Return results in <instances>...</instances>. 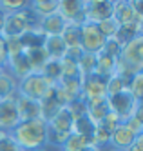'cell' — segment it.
<instances>
[{"label": "cell", "mask_w": 143, "mask_h": 151, "mask_svg": "<svg viewBox=\"0 0 143 151\" xmlns=\"http://www.w3.org/2000/svg\"><path fill=\"white\" fill-rule=\"evenodd\" d=\"M13 140L18 144L22 151H35V149H46L49 144V127L47 122L36 118V120L20 122L13 131H9Z\"/></svg>", "instance_id": "1"}, {"label": "cell", "mask_w": 143, "mask_h": 151, "mask_svg": "<svg viewBox=\"0 0 143 151\" xmlns=\"http://www.w3.org/2000/svg\"><path fill=\"white\" fill-rule=\"evenodd\" d=\"M143 71V35L132 38L122 47V53L116 58V75L123 80H130V77Z\"/></svg>", "instance_id": "2"}, {"label": "cell", "mask_w": 143, "mask_h": 151, "mask_svg": "<svg viewBox=\"0 0 143 151\" xmlns=\"http://www.w3.org/2000/svg\"><path fill=\"white\" fill-rule=\"evenodd\" d=\"M40 18L29 9V2L24 9L15 11L11 15H6L4 18V27H2V37L4 38H20L24 33L31 29H38Z\"/></svg>", "instance_id": "3"}, {"label": "cell", "mask_w": 143, "mask_h": 151, "mask_svg": "<svg viewBox=\"0 0 143 151\" xmlns=\"http://www.w3.org/2000/svg\"><path fill=\"white\" fill-rule=\"evenodd\" d=\"M73 124H74V118L69 111V107L67 106L60 107V109L47 120V127H49V144H47V147H51V146L60 147L65 142V138L73 133Z\"/></svg>", "instance_id": "4"}, {"label": "cell", "mask_w": 143, "mask_h": 151, "mask_svg": "<svg viewBox=\"0 0 143 151\" xmlns=\"http://www.w3.org/2000/svg\"><path fill=\"white\" fill-rule=\"evenodd\" d=\"M51 88L53 84L42 73H29L27 77L18 80V95L31 100H36V102H42Z\"/></svg>", "instance_id": "5"}, {"label": "cell", "mask_w": 143, "mask_h": 151, "mask_svg": "<svg viewBox=\"0 0 143 151\" xmlns=\"http://www.w3.org/2000/svg\"><path fill=\"white\" fill-rule=\"evenodd\" d=\"M82 35H80V47L83 49V53H100L105 46L107 38L100 33V29H98L96 24L92 22H85L82 27Z\"/></svg>", "instance_id": "6"}, {"label": "cell", "mask_w": 143, "mask_h": 151, "mask_svg": "<svg viewBox=\"0 0 143 151\" xmlns=\"http://www.w3.org/2000/svg\"><path fill=\"white\" fill-rule=\"evenodd\" d=\"M58 15L65 20V24L83 26L87 22V17H85V0H60Z\"/></svg>", "instance_id": "7"}, {"label": "cell", "mask_w": 143, "mask_h": 151, "mask_svg": "<svg viewBox=\"0 0 143 151\" xmlns=\"http://www.w3.org/2000/svg\"><path fill=\"white\" fill-rule=\"evenodd\" d=\"M107 99H109L111 111L116 113L122 122L129 120V118L134 115L136 107H138V100L129 93V89H125V91H122V93H118V95H114V96H107Z\"/></svg>", "instance_id": "8"}, {"label": "cell", "mask_w": 143, "mask_h": 151, "mask_svg": "<svg viewBox=\"0 0 143 151\" xmlns=\"http://www.w3.org/2000/svg\"><path fill=\"white\" fill-rule=\"evenodd\" d=\"M112 18L118 26H143V20L136 15L130 0H114Z\"/></svg>", "instance_id": "9"}, {"label": "cell", "mask_w": 143, "mask_h": 151, "mask_svg": "<svg viewBox=\"0 0 143 151\" xmlns=\"http://www.w3.org/2000/svg\"><path fill=\"white\" fill-rule=\"evenodd\" d=\"M114 0H85V17L87 22L98 24L112 17Z\"/></svg>", "instance_id": "10"}, {"label": "cell", "mask_w": 143, "mask_h": 151, "mask_svg": "<svg viewBox=\"0 0 143 151\" xmlns=\"http://www.w3.org/2000/svg\"><path fill=\"white\" fill-rule=\"evenodd\" d=\"M100 96H107V80L96 73L82 77V99L91 100Z\"/></svg>", "instance_id": "11"}, {"label": "cell", "mask_w": 143, "mask_h": 151, "mask_svg": "<svg viewBox=\"0 0 143 151\" xmlns=\"http://www.w3.org/2000/svg\"><path fill=\"white\" fill-rule=\"evenodd\" d=\"M15 99H16V96H15ZM15 99L0 100V129H2L4 133L13 131V129L20 124Z\"/></svg>", "instance_id": "12"}, {"label": "cell", "mask_w": 143, "mask_h": 151, "mask_svg": "<svg viewBox=\"0 0 143 151\" xmlns=\"http://www.w3.org/2000/svg\"><path fill=\"white\" fill-rule=\"evenodd\" d=\"M85 102V115L87 118L94 124H102V120L111 113V106H109L107 96H100V99H91V100H83Z\"/></svg>", "instance_id": "13"}, {"label": "cell", "mask_w": 143, "mask_h": 151, "mask_svg": "<svg viewBox=\"0 0 143 151\" xmlns=\"http://www.w3.org/2000/svg\"><path fill=\"white\" fill-rule=\"evenodd\" d=\"M15 104H16V111H18L20 122H27V120H36V118H42V106H40V102L16 95ZM42 120H43V118H42Z\"/></svg>", "instance_id": "14"}, {"label": "cell", "mask_w": 143, "mask_h": 151, "mask_svg": "<svg viewBox=\"0 0 143 151\" xmlns=\"http://www.w3.org/2000/svg\"><path fill=\"white\" fill-rule=\"evenodd\" d=\"M136 135L130 131V129L122 122L111 135V144H109V147L111 149H120V151H127L129 146L134 142Z\"/></svg>", "instance_id": "15"}, {"label": "cell", "mask_w": 143, "mask_h": 151, "mask_svg": "<svg viewBox=\"0 0 143 151\" xmlns=\"http://www.w3.org/2000/svg\"><path fill=\"white\" fill-rule=\"evenodd\" d=\"M65 26H67V24H65V20H63L58 13L49 15V17H46V18H40V24H38L40 31H42L46 37H60Z\"/></svg>", "instance_id": "16"}, {"label": "cell", "mask_w": 143, "mask_h": 151, "mask_svg": "<svg viewBox=\"0 0 143 151\" xmlns=\"http://www.w3.org/2000/svg\"><path fill=\"white\" fill-rule=\"evenodd\" d=\"M18 95V80L6 69H0V100L15 99Z\"/></svg>", "instance_id": "17"}, {"label": "cell", "mask_w": 143, "mask_h": 151, "mask_svg": "<svg viewBox=\"0 0 143 151\" xmlns=\"http://www.w3.org/2000/svg\"><path fill=\"white\" fill-rule=\"evenodd\" d=\"M43 51L47 53L49 60H62L67 53V46L62 37H46L43 40Z\"/></svg>", "instance_id": "18"}, {"label": "cell", "mask_w": 143, "mask_h": 151, "mask_svg": "<svg viewBox=\"0 0 143 151\" xmlns=\"http://www.w3.org/2000/svg\"><path fill=\"white\" fill-rule=\"evenodd\" d=\"M24 55L29 62V68L33 73H40L43 69V66L49 62V57L47 53L43 51V46L42 47H31V49H24Z\"/></svg>", "instance_id": "19"}, {"label": "cell", "mask_w": 143, "mask_h": 151, "mask_svg": "<svg viewBox=\"0 0 143 151\" xmlns=\"http://www.w3.org/2000/svg\"><path fill=\"white\" fill-rule=\"evenodd\" d=\"M94 73L100 75V77H103L105 80L109 77H112V75L116 73V58L109 57L107 53H103V51L96 53V68H94Z\"/></svg>", "instance_id": "20"}, {"label": "cell", "mask_w": 143, "mask_h": 151, "mask_svg": "<svg viewBox=\"0 0 143 151\" xmlns=\"http://www.w3.org/2000/svg\"><path fill=\"white\" fill-rule=\"evenodd\" d=\"M6 71H9L16 80H22L24 77H27L29 73H33L24 53L18 55V57H15V58H9L7 60V66H6Z\"/></svg>", "instance_id": "21"}, {"label": "cell", "mask_w": 143, "mask_h": 151, "mask_svg": "<svg viewBox=\"0 0 143 151\" xmlns=\"http://www.w3.org/2000/svg\"><path fill=\"white\" fill-rule=\"evenodd\" d=\"M58 6L60 0H31L29 2V9L38 18H46L49 15L58 13Z\"/></svg>", "instance_id": "22"}, {"label": "cell", "mask_w": 143, "mask_h": 151, "mask_svg": "<svg viewBox=\"0 0 143 151\" xmlns=\"http://www.w3.org/2000/svg\"><path fill=\"white\" fill-rule=\"evenodd\" d=\"M82 26H73V24H67L62 31V40L65 42V46L69 47H80V35H82Z\"/></svg>", "instance_id": "23"}, {"label": "cell", "mask_w": 143, "mask_h": 151, "mask_svg": "<svg viewBox=\"0 0 143 151\" xmlns=\"http://www.w3.org/2000/svg\"><path fill=\"white\" fill-rule=\"evenodd\" d=\"M43 40H46V35L40 31V27L38 29H31V31H27V33H24L20 37V42H22V46H24V49L42 47Z\"/></svg>", "instance_id": "24"}, {"label": "cell", "mask_w": 143, "mask_h": 151, "mask_svg": "<svg viewBox=\"0 0 143 151\" xmlns=\"http://www.w3.org/2000/svg\"><path fill=\"white\" fill-rule=\"evenodd\" d=\"M89 142V138H85L82 135H76V133H71L67 138H65V142L58 147L60 151H82Z\"/></svg>", "instance_id": "25"}, {"label": "cell", "mask_w": 143, "mask_h": 151, "mask_svg": "<svg viewBox=\"0 0 143 151\" xmlns=\"http://www.w3.org/2000/svg\"><path fill=\"white\" fill-rule=\"evenodd\" d=\"M40 73H42L53 86L58 84L60 78H62V66H60V60H49L46 66H43V69H42Z\"/></svg>", "instance_id": "26"}, {"label": "cell", "mask_w": 143, "mask_h": 151, "mask_svg": "<svg viewBox=\"0 0 143 151\" xmlns=\"http://www.w3.org/2000/svg\"><path fill=\"white\" fill-rule=\"evenodd\" d=\"M129 88V82L123 80L122 77H118V75L114 73L112 77L107 78V96H114L118 93H122Z\"/></svg>", "instance_id": "27"}, {"label": "cell", "mask_w": 143, "mask_h": 151, "mask_svg": "<svg viewBox=\"0 0 143 151\" xmlns=\"http://www.w3.org/2000/svg\"><path fill=\"white\" fill-rule=\"evenodd\" d=\"M94 68H96V55H92V53H83L78 60L80 75L82 77H87V75L94 73Z\"/></svg>", "instance_id": "28"}, {"label": "cell", "mask_w": 143, "mask_h": 151, "mask_svg": "<svg viewBox=\"0 0 143 151\" xmlns=\"http://www.w3.org/2000/svg\"><path fill=\"white\" fill-rule=\"evenodd\" d=\"M129 93L134 96V99L139 102V100H143V71L141 73H136V75H132L130 77V80H129Z\"/></svg>", "instance_id": "29"}, {"label": "cell", "mask_w": 143, "mask_h": 151, "mask_svg": "<svg viewBox=\"0 0 143 151\" xmlns=\"http://www.w3.org/2000/svg\"><path fill=\"white\" fill-rule=\"evenodd\" d=\"M98 26V29H100V33L109 40V38H114V35H116V31H118V24H116V20L111 17V18H107V20H102V22H98L96 24Z\"/></svg>", "instance_id": "30"}, {"label": "cell", "mask_w": 143, "mask_h": 151, "mask_svg": "<svg viewBox=\"0 0 143 151\" xmlns=\"http://www.w3.org/2000/svg\"><path fill=\"white\" fill-rule=\"evenodd\" d=\"M27 6L26 0H0V11H2L4 15H11L15 11H20V9H24Z\"/></svg>", "instance_id": "31"}, {"label": "cell", "mask_w": 143, "mask_h": 151, "mask_svg": "<svg viewBox=\"0 0 143 151\" xmlns=\"http://www.w3.org/2000/svg\"><path fill=\"white\" fill-rule=\"evenodd\" d=\"M6 51H7V60L22 55L24 53V46H22L20 38H6Z\"/></svg>", "instance_id": "32"}, {"label": "cell", "mask_w": 143, "mask_h": 151, "mask_svg": "<svg viewBox=\"0 0 143 151\" xmlns=\"http://www.w3.org/2000/svg\"><path fill=\"white\" fill-rule=\"evenodd\" d=\"M0 151H22V149L18 147V144L13 140V137L9 133H4L0 137Z\"/></svg>", "instance_id": "33"}, {"label": "cell", "mask_w": 143, "mask_h": 151, "mask_svg": "<svg viewBox=\"0 0 143 151\" xmlns=\"http://www.w3.org/2000/svg\"><path fill=\"white\" fill-rule=\"evenodd\" d=\"M102 51L107 53V55H109V57H112V58H118V57H120V53H122V46H120L114 38H109V40L105 42V46H103Z\"/></svg>", "instance_id": "34"}, {"label": "cell", "mask_w": 143, "mask_h": 151, "mask_svg": "<svg viewBox=\"0 0 143 151\" xmlns=\"http://www.w3.org/2000/svg\"><path fill=\"white\" fill-rule=\"evenodd\" d=\"M7 66V51H6V38L0 35V69H6Z\"/></svg>", "instance_id": "35"}, {"label": "cell", "mask_w": 143, "mask_h": 151, "mask_svg": "<svg viewBox=\"0 0 143 151\" xmlns=\"http://www.w3.org/2000/svg\"><path fill=\"white\" fill-rule=\"evenodd\" d=\"M127 151H143V133L141 135H138L136 138H134V142L129 146V149Z\"/></svg>", "instance_id": "36"}, {"label": "cell", "mask_w": 143, "mask_h": 151, "mask_svg": "<svg viewBox=\"0 0 143 151\" xmlns=\"http://www.w3.org/2000/svg\"><path fill=\"white\" fill-rule=\"evenodd\" d=\"M130 4H132V7H134L136 15L143 20V0H130Z\"/></svg>", "instance_id": "37"}, {"label": "cell", "mask_w": 143, "mask_h": 151, "mask_svg": "<svg viewBox=\"0 0 143 151\" xmlns=\"http://www.w3.org/2000/svg\"><path fill=\"white\" fill-rule=\"evenodd\" d=\"M82 151H103V149H100V147H96V146H92V144H87Z\"/></svg>", "instance_id": "38"}, {"label": "cell", "mask_w": 143, "mask_h": 151, "mask_svg": "<svg viewBox=\"0 0 143 151\" xmlns=\"http://www.w3.org/2000/svg\"><path fill=\"white\" fill-rule=\"evenodd\" d=\"M4 18H6V15L0 11V35H2V27H4Z\"/></svg>", "instance_id": "39"}, {"label": "cell", "mask_w": 143, "mask_h": 151, "mask_svg": "<svg viewBox=\"0 0 143 151\" xmlns=\"http://www.w3.org/2000/svg\"><path fill=\"white\" fill-rule=\"evenodd\" d=\"M105 151H120V149H111V147H107Z\"/></svg>", "instance_id": "40"}, {"label": "cell", "mask_w": 143, "mask_h": 151, "mask_svg": "<svg viewBox=\"0 0 143 151\" xmlns=\"http://www.w3.org/2000/svg\"><path fill=\"white\" fill-rule=\"evenodd\" d=\"M138 104H139V107H141V109H143V100H139Z\"/></svg>", "instance_id": "41"}, {"label": "cell", "mask_w": 143, "mask_h": 151, "mask_svg": "<svg viewBox=\"0 0 143 151\" xmlns=\"http://www.w3.org/2000/svg\"><path fill=\"white\" fill-rule=\"evenodd\" d=\"M35 151H47V149H35Z\"/></svg>", "instance_id": "42"}, {"label": "cell", "mask_w": 143, "mask_h": 151, "mask_svg": "<svg viewBox=\"0 0 143 151\" xmlns=\"http://www.w3.org/2000/svg\"><path fill=\"white\" fill-rule=\"evenodd\" d=\"M2 135H4V131H2V129H0V137H2Z\"/></svg>", "instance_id": "43"}]
</instances>
